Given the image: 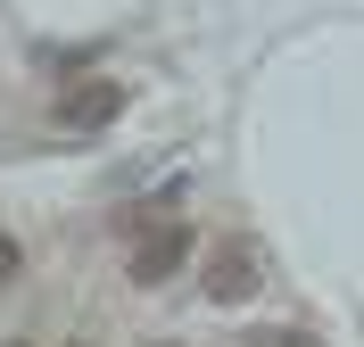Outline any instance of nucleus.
I'll use <instances>...</instances> for the list:
<instances>
[{"label": "nucleus", "mask_w": 364, "mask_h": 347, "mask_svg": "<svg viewBox=\"0 0 364 347\" xmlns=\"http://www.w3.org/2000/svg\"><path fill=\"white\" fill-rule=\"evenodd\" d=\"M17 273H25V248L9 240V231H0V281H17Z\"/></svg>", "instance_id": "4"}, {"label": "nucleus", "mask_w": 364, "mask_h": 347, "mask_svg": "<svg viewBox=\"0 0 364 347\" xmlns=\"http://www.w3.org/2000/svg\"><path fill=\"white\" fill-rule=\"evenodd\" d=\"M273 347H315V339H306V331H273Z\"/></svg>", "instance_id": "5"}, {"label": "nucleus", "mask_w": 364, "mask_h": 347, "mask_svg": "<svg viewBox=\"0 0 364 347\" xmlns=\"http://www.w3.org/2000/svg\"><path fill=\"white\" fill-rule=\"evenodd\" d=\"M116 108H124L116 83H75V92H58V116H67V124H108Z\"/></svg>", "instance_id": "3"}, {"label": "nucleus", "mask_w": 364, "mask_h": 347, "mask_svg": "<svg viewBox=\"0 0 364 347\" xmlns=\"http://www.w3.org/2000/svg\"><path fill=\"white\" fill-rule=\"evenodd\" d=\"M257 281H265V273H257V248H249V240H215V248H207L199 290H207L215 306H249V298H257Z\"/></svg>", "instance_id": "1"}, {"label": "nucleus", "mask_w": 364, "mask_h": 347, "mask_svg": "<svg viewBox=\"0 0 364 347\" xmlns=\"http://www.w3.org/2000/svg\"><path fill=\"white\" fill-rule=\"evenodd\" d=\"M182 256H191V231H182V224H158V231H141V240H133V265H124V273H133L141 290H158Z\"/></svg>", "instance_id": "2"}]
</instances>
